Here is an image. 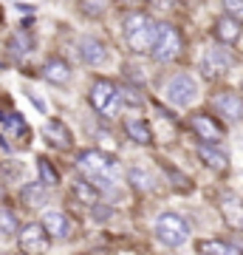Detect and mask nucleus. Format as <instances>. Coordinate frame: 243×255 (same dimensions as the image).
Segmentation results:
<instances>
[{
  "mask_svg": "<svg viewBox=\"0 0 243 255\" xmlns=\"http://www.w3.org/2000/svg\"><path fill=\"white\" fill-rule=\"evenodd\" d=\"M31 51H34V40H31V34H28L26 28H20V31H14L9 37V54L11 57H26Z\"/></svg>",
  "mask_w": 243,
  "mask_h": 255,
  "instance_id": "nucleus-25",
  "label": "nucleus"
},
{
  "mask_svg": "<svg viewBox=\"0 0 243 255\" xmlns=\"http://www.w3.org/2000/svg\"><path fill=\"white\" fill-rule=\"evenodd\" d=\"M122 130H125V136L133 142V145H142V147H150L156 145L153 142V128L144 117H127L122 122Z\"/></svg>",
  "mask_w": 243,
  "mask_h": 255,
  "instance_id": "nucleus-18",
  "label": "nucleus"
},
{
  "mask_svg": "<svg viewBox=\"0 0 243 255\" xmlns=\"http://www.w3.org/2000/svg\"><path fill=\"white\" fill-rule=\"evenodd\" d=\"M20 219L17 213L11 207H6V204H0V241H11V238H17L20 233Z\"/></svg>",
  "mask_w": 243,
  "mask_h": 255,
  "instance_id": "nucleus-24",
  "label": "nucleus"
},
{
  "mask_svg": "<svg viewBox=\"0 0 243 255\" xmlns=\"http://www.w3.org/2000/svg\"><path fill=\"white\" fill-rule=\"evenodd\" d=\"M77 173H80V179L93 182L99 190H108V187L116 184L119 159L105 153V150L88 147V150H80V153H77Z\"/></svg>",
  "mask_w": 243,
  "mask_h": 255,
  "instance_id": "nucleus-1",
  "label": "nucleus"
},
{
  "mask_svg": "<svg viewBox=\"0 0 243 255\" xmlns=\"http://www.w3.org/2000/svg\"><path fill=\"white\" fill-rule=\"evenodd\" d=\"M164 170H167V176H170V182L175 184V190H181V193H189V190H192V182H189L184 173H178L175 167H170V164H167Z\"/></svg>",
  "mask_w": 243,
  "mask_h": 255,
  "instance_id": "nucleus-29",
  "label": "nucleus"
},
{
  "mask_svg": "<svg viewBox=\"0 0 243 255\" xmlns=\"http://www.w3.org/2000/svg\"><path fill=\"white\" fill-rule=\"evenodd\" d=\"M80 6L88 17H102L108 9V0H80Z\"/></svg>",
  "mask_w": 243,
  "mask_h": 255,
  "instance_id": "nucleus-27",
  "label": "nucleus"
},
{
  "mask_svg": "<svg viewBox=\"0 0 243 255\" xmlns=\"http://www.w3.org/2000/svg\"><path fill=\"white\" fill-rule=\"evenodd\" d=\"M43 139L48 142L51 147H57V150H71L74 147V133L71 128L65 125L63 119H48L43 125Z\"/></svg>",
  "mask_w": 243,
  "mask_h": 255,
  "instance_id": "nucleus-14",
  "label": "nucleus"
},
{
  "mask_svg": "<svg viewBox=\"0 0 243 255\" xmlns=\"http://www.w3.org/2000/svg\"><path fill=\"white\" fill-rule=\"evenodd\" d=\"M212 111L226 122H243V97L235 91H218L212 97Z\"/></svg>",
  "mask_w": 243,
  "mask_h": 255,
  "instance_id": "nucleus-12",
  "label": "nucleus"
},
{
  "mask_svg": "<svg viewBox=\"0 0 243 255\" xmlns=\"http://www.w3.org/2000/svg\"><path fill=\"white\" fill-rule=\"evenodd\" d=\"M212 34H215V40L221 43V46H235V43L243 37V20L232 17V14H224V17L215 20Z\"/></svg>",
  "mask_w": 243,
  "mask_h": 255,
  "instance_id": "nucleus-17",
  "label": "nucleus"
},
{
  "mask_svg": "<svg viewBox=\"0 0 243 255\" xmlns=\"http://www.w3.org/2000/svg\"><path fill=\"white\" fill-rule=\"evenodd\" d=\"M153 233H156V238H159L164 247H170V250L184 247L189 241V224L181 219L178 213H172V210H164L162 216L156 219Z\"/></svg>",
  "mask_w": 243,
  "mask_h": 255,
  "instance_id": "nucleus-5",
  "label": "nucleus"
},
{
  "mask_svg": "<svg viewBox=\"0 0 243 255\" xmlns=\"http://www.w3.org/2000/svg\"><path fill=\"white\" fill-rule=\"evenodd\" d=\"M127 184L133 187L136 193H156V187H159V179H156V173L147 167L144 162H136L127 167Z\"/></svg>",
  "mask_w": 243,
  "mask_h": 255,
  "instance_id": "nucleus-16",
  "label": "nucleus"
},
{
  "mask_svg": "<svg viewBox=\"0 0 243 255\" xmlns=\"http://www.w3.org/2000/svg\"><path fill=\"white\" fill-rule=\"evenodd\" d=\"M40 224L45 227L51 241H71V238H77V221L65 210H45L40 216Z\"/></svg>",
  "mask_w": 243,
  "mask_h": 255,
  "instance_id": "nucleus-9",
  "label": "nucleus"
},
{
  "mask_svg": "<svg viewBox=\"0 0 243 255\" xmlns=\"http://www.w3.org/2000/svg\"><path fill=\"white\" fill-rule=\"evenodd\" d=\"M37 176H40V182H43L45 187H51V190L60 184V170H57L54 162L45 159V156H37Z\"/></svg>",
  "mask_w": 243,
  "mask_h": 255,
  "instance_id": "nucleus-26",
  "label": "nucleus"
},
{
  "mask_svg": "<svg viewBox=\"0 0 243 255\" xmlns=\"http://www.w3.org/2000/svg\"><path fill=\"white\" fill-rule=\"evenodd\" d=\"M71 196L80 201V204H85V207H96L99 199H102V190L93 182H88V179H77L74 187H71Z\"/></svg>",
  "mask_w": 243,
  "mask_h": 255,
  "instance_id": "nucleus-22",
  "label": "nucleus"
},
{
  "mask_svg": "<svg viewBox=\"0 0 243 255\" xmlns=\"http://www.w3.org/2000/svg\"><path fill=\"white\" fill-rule=\"evenodd\" d=\"M43 80L51 85H68L71 82V65L65 63L63 57H48L43 63Z\"/></svg>",
  "mask_w": 243,
  "mask_h": 255,
  "instance_id": "nucleus-20",
  "label": "nucleus"
},
{
  "mask_svg": "<svg viewBox=\"0 0 243 255\" xmlns=\"http://www.w3.org/2000/svg\"><path fill=\"white\" fill-rule=\"evenodd\" d=\"M20 204L28 210V213H37V210H43L51 199V187H45L43 182H31V184H23L17 193Z\"/></svg>",
  "mask_w": 243,
  "mask_h": 255,
  "instance_id": "nucleus-15",
  "label": "nucleus"
},
{
  "mask_svg": "<svg viewBox=\"0 0 243 255\" xmlns=\"http://www.w3.org/2000/svg\"><path fill=\"white\" fill-rule=\"evenodd\" d=\"M14 241H17V250L23 255H45L48 247H51V238H48V233H45V227L40 224V221L23 224Z\"/></svg>",
  "mask_w": 243,
  "mask_h": 255,
  "instance_id": "nucleus-7",
  "label": "nucleus"
},
{
  "mask_svg": "<svg viewBox=\"0 0 243 255\" xmlns=\"http://www.w3.org/2000/svg\"><path fill=\"white\" fill-rule=\"evenodd\" d=\"M119 91H122V102H125V105H133V108H142V105H144L142 91H139V88H130V85H119Z\"/></svg>",
  "mask_w": 243,
  "mask_h": 255,
  "instance_id": "nucleus-28",
  "label": "nucleus"
},
{
  "mask_svg": "<svg viewBox=\"0 0 243 255\" xmlns=\"http://www.w3.org/2000/svg\"><path fill=\"white\" fill-rule=\"evenodd\" d=\"M218 210H221V219H224L226 227L241 233L243 230V199H238L235 193H226V196H221Z\"/></svg>",
  "mask_w": 243,
  "mask_h": 255,
  "instance_id": "nucleus-19",
  "label": "nucleus"
},
{
  "mask_svg": "<svg viewBox=\"0 0 243 255\" xmlns=\"http://www.w3.org/2000/svg\"><path fill=\"white\" fill-rule=\"evenodd\" d=\"M31 142L28 122L14 111H0V145L6 150H23Z\"/></svg>",
  "mask_w": 243,
  "mask_h": 255,
  "instance_id": "nucleus-4",
  "label": "nucleus"
},
{
  "mask_svg": "<svg viewBox=\"0 0 243 255\" xmlns=\"http://www.w3.org/2000/svg\"><path fill=\"white\" fill-rule=\"evenodd\" d=\"M198 159L207 164L212 173H221V176H224L226 170H229V156H226L224 150H218L215 145H201V147H198Z\"/></svg>",
  "mask_w": 243,
  "mask_h": 255,
  "instance_id": "nucleus-21",
  "label": "nucleus"
},
{
  "mask_svg": "<svg viewBox=\"0 0 243 255\" xmlns=\"http://www.w3.org/2000/svg\"><path fill=\"white\" fill-rule=\"evenodd\" d=\"M235 57L232 51H226V46H209L201 57V74L207 80H224L229 68H232Z\"/></svg>",
  "mask_w": 243,
  "mask_h": 255,
  "instance_id": "nucleus-10",
  "label": "nucleus"
},
{
  "mask_svg": "<svg viewBox=\"0 0 243 255\" xmlns=\"http://www.w3.org/2000/svg\"><path fill=\"white\" fill-rule=\"evenodd\" d=\"M116 3L122 6V9H136V6H139L142 0H116Z\"/></svg>",
  "mask_w": 243,
  "mask_h": 255,
  "instance_id": "nucleus-32",
  "label": "nucleus"
},
{
  "mask_svg": "<svg viewBox=\"0 0 243 255\" xmlns=\"http://www.w3.org/2000/svg\"><path fill=\"white\" fill-rule=\"evenodd\" d=\"M125 28V43L133 54H150L156 46V34H159V23L144 11H130L122 23Z\"/></svg>",
  "mask_w": 243,
  "mask_h": 255,
  "instance_id": "nucleus-2",
  "label": "nucleus"
},
{
  "mask_svg": "<svg viewBox=\"0 0 243 255\" xmlns=\"http://www.w3.org/2000/svg\"><path fill=\"white\" fill-rule=\"evenodd\" d=\"M189 130H192L204 145H218V142H224V136H226V128L221 125V119H215L212 114H204V111H198V114L189 117Z\"/></svg>",
  "mask_w": 243,
  "mask_h": 255,
  "instance_id": "nucleus-11",
  "label": "nucleus"
},
{
  "mask_svg": "<svg viewBox=\"0 0 243 255\" xmlns=\"http://www.w3.org/2000/svg\"><path fill=\"white\" fill-rule=\"evenodd\" d=\"M88 102L90 108L96 111L102 119H119L122 108H125V102H122V91H119V85L108 77H96V80L90 82L88 88Z\"/></svg>",
  "mask_w": 243,
  "mask_h": 255,
  "instance_id": "nucleus-3",
  "label": "nucleus"
},
{
  "mask_svg": "<svg viewBox=\"0 0 243 255\" xmlns=\"http://www.w3.org/2000/svg\"><path fill=\"white\" fill-rule=\"evenodd\" d=\"M241 94H243V85H241Z\"/></svg>",
  "mask_w": 243,
  "mask_h": 255,
  "instance_id": "nucleus-33",
  "label": "nucleus"
},
{
  "mask_svg": "<svg viewBox=\"0 0 243 255\" xmlns=\"http://www.w3.org/2000/svg\"><path fill=\"white\" fill-rule=\"evenodd\" d=\"M80 57H82V63H85V65H90V68H99V65L108 63L110 46L105 43V40H99V37L85 34L80 40Z\"/></svg>",
  "mask_w": 243,
  "mask_h": 255,
  "instance_id": "nucleus-13",
  "label": "nucleus"
},
{
  "mask_svg": "<svg viewBox=\"0 0 243 255\" xmlns=\"http://www.w3.org/2000/svg\"><path fill=\"white\" fill-rule=\"evenodd\" d=\"M224 6H226V14L243 20V0H224Z\"/></svg>",
  "mask_w": 243,
  "mask_h": 255,
  "instance_id": "nucleus-30",
  "label": "nucleus"
},
{
  "mask_svg": "<svg viewBox=\"0 0 243 255\" xmlns=\"http://www.w3.org/2000/svg\"><path fill=\"white\" fill-rule=\"evenodd\" d=\"M198 255H243L241 247L229 244V241H221V238H204L195 244Z\"/></svg>",
  "mask_w": 243,
  "mask_h": 255,
  "instance_id": "nucleus-23",
  "label": "nucleus"
},
{
  "mask_svg": "<svg viewBox=\"0 0 243 255\" xmlns=\"http://www.w3.org/2000/svg\"><path fill=\"white\" fill-rule=\"evenodd\" d=\"M164 97H167V102L175 105V108H187V105H192L195 97H198V82L192 80L189 74H175V77H170L167 85H164Z\"/></svg>",
  "mask_w": 243,
  "mask_h": 255,
  "instance_id": "nucleus-8",
  "label": "nucleus"
},
{
  "mask_svg": "<svg viewBox=\"0 0 243 255\" xmlns=\"http://www.w3.org/2000/svg\"><path fill=\"white\" fill-rule=\"evenodd\" d=\"M184 54V34L172 23H159V34H156V46L150 51L156 63H175Z\"/></svg>",
  "mask_w": 243,
  "mask_h": 255,
  "instance_id": "nucleus-6",
  "label": "nucleus"
},
{
  "mask_svg": "<svg viewBox=\"0 0 243 255\" xmlns=\"http://www.w3.org/2000/svg\"><path fill=\"white\" fill-rule=\"evenodd\" d=\"M147 3H150L153 9H159V11H167L172 6V0H147Z\"/></svg>",
  "mask_w": 243,
  "mask_h": 255,
  "instance_id": "nucleus-31",
  "label": "nucleus"
}]
</instances>
